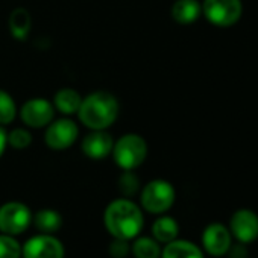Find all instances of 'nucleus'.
I'll list each match as a JSON object with an SVG mask.
<instances>
[{
	"label": "nucleus",
	"instance_id": "7ed1b4c3",
	"mask_svg": "<svg viewBox=\"0 0 258 258\" xmlns=\"http://www.w3.org/2000/svg\"><path fill=\"white\" fill-rule=\"evenodd\" d=\"M148 143L139 134H124L112 148V160L121 170H136L148 158Z\"/></svg>",
	"mask_w": 258,
	"mask_h": 258
},
{
	"label": "nucleus",
	"instance_id": "b1692460",
	"mask_svg": "<svg viewBox=\"0 0 258 258\" xmlns=\"http://www.w3.org/2000/svg\"><path fill=\"white\" fill-rule=\"evenodd\" d=\"M131 252V244H129V240H123V238H114L109 243V255L112 258H126Z\"/></svg>",
	"mask_w": 258,
	"mask_h": 258
},
{
	"label": "nucleus",
	"instance_id": "2eb2a0df",
	"mask_svg": "<svg viewBox=\"0 0 258 258\" xmlns=\"http://www.w3.org/2000/svg\"><path fill=\"white\" fill-rule=\"evenodd\" d=\"M161 258H204V253L195 243L176 238L166 244Z\"/></svg>",
	"mask_w": 258,
	"mask_h": 258
},
{
	"label": "nucleus",
	"instance_id": "9d476101",
	"mask_svg": "<svg viewBox=\"0 0 258 258\" xmlns=\"http://www.w3.org/2000/svg\"><path fill=\"white\" fill-rule=\"evenodd\" d=\"M229 231L240 243H252L258 238V216L252 210H237L229 222Z\"/></svg>",
	"mask_w": 258,
	"mask_h": 258
},
{
	"label": "nucleus",
	"instance_id": "4be33fe9",
	"mask_svg": "<svg viewBox=\"0 0 258 258\" xmlns=\"http://www.w3.org/2000/svg\"><path fill=\"white\" fill-rule=\"evenodd\" d=\"M0 258H22V244L14 235L0 234Z\"/></svg>",
	"mask_w": 258,
	"mask_h": 258
},
{
	"label": "nucleus",
	"instance_id": "20e7f679",
	"mask_svg": "<svg viewBox=\"0 0 258 258\" xmlns=\"http://www.w3.org/2000/svg\"><path fill=\"white\" fill-rule=\"evenodd\" d=\"M175 187L166 179H154L148 182L140 193L142 207L151 214H163L169 211L175 204Z\"/></svg>",
	"mask_w": 258,
	"mask_h": 258
},
{
	"label": "nucleus",
	"instance_id": "6ab92c4d",
	"mask_svg": "<svg viewBox=\"0 0 258 258\" xmlns=\"http://www.w3.org/2000/svg\"><path fill=\"white\" fill-rule=\"evenodd\" d=\"M160 243L154 237H136L131 252L136 258H161Z\"/></svg>",
	"mask_w": 258,
	"mask_h": 258
},
{
	"label": "nucleus",
	"instance_id": "393cba45",
	"mask_svg": "<svg viewBox=\"0 0 258 258\" xmlns=\"http://www.w3.org/2000/svg\"><path fill=\"white\" fill-rule=\"evenodd\" d=\"M228 256L229 258H247V250L244 243H237V244H231L229 250H228Z\"/></svg>",
	"mask_w": 258,
	"mask_h": 258
},
{
	"label": "nucleus",
	"instance_id": "412c9836",
	"mask_svg": "<svg viewBox=\"0 0 258 258\" xmlns=\"http://www.w3.org/2000/svg\"><path fill=\"white\" fill-rule=\"evenodd\" d=\"M118 190L123 198H133L140 191V179L134 170H123L118 178Z\"/></svg>",
	"mask_w": 258,
	"mask_h": 258
},
{
	"label": "nucleus",
	"instance_id": "a878e982",
	"mask_svg": "<svg viewBox=\"0 0 258 258\" xmlns=\"http://www.w3.org/2000/svg\"><path fill=\"white\" fill-rule=\"evenodd\" d=\"M7 148H8V133H7V129L0 124V158L4 157Z\"/></svg>",
	"mask_w": 258,
	"mask_h": 258
},
{
	"label": "nucleus",
	"instance_id": "f3484780",
	"mask_svg": "<svg viewBox=\"0 0 258 258\" xmlns=\"http://www.w3.org/2000/svg\"><path fill=\"white\" fill-rule=\"evenodd\" d=\"M32 222L41 234H53L62 226V217L56 210L44 208L32 216Z\"/></svg>",
	"mask_w": 258,
	"mask_h": 258
},
{
	"label": "nucleus",
	"instance_id": "39448f33",
	"mask_svg": "<svg viewBox=\"0 0 258 258\" xmlns=\"http://www.w3.org/2000/svg\"><path fill=\"white\" fill-rule=\"evenodd\" d=\"M202 14L211 25L228 28L240 20L243 5L241 0H204Z\"/></svg>",
	"mask_w": 258,
	"mask_h": 258
},
{
	"label": "nucleus",
	"instance_id": "a211bd4d",
	"mask_svg": "<svg viewBox=\"0 0 258 258\" xmlns=\"http://www.w3.org/2000/svg\"><path fill=\"white\" fill-rule=\"evenodd\" d=\"M32 26V19L31 14L25 8H17L11 13L10 17V29L14 38L17 40H25L31 31Z\"/></svg>",
	"mask_w": 258,
	"mask_h": 258
},
{
	"label": "nucleus",
	"instance_id": "f257e3e1",
	"mask_svg": "<svg viewBox=\"0 0 258 258\" xmlns=\"http://www.w3.org/2000/svg\"><path fill=\"white\" fill-rule=\"evenodd\" d=\"M103 223L106 231L114 238L129 240L139 237L145 226V216L142 208L129 198H120L108 204L103 213Z\"/></svg>",
	"mask_w": 258,
	"mask_h": 258
},
{
	"label": "nucleus",
	"instance_id": "f03ea898",
	"mask_svg": "<svg viewBox=\"0 0 258 258\" xmlns=\"http://www.w3.org/2000/svg\"><path fill=\"white\" fill-rule=\"evenodd\" d=\"M120 103L108 91H93L82 97L78 118L90 131H102L114 124L118 117Z\"/></svg>",
	"mask_w": 258,
	"mask_h": 258
},
{
	"label": "nucleus",
	"instance_id": "f8f14e48",
	"mask_svg": "<svg viewBox=\"0 0 258 258\" xmlns=\"http://www.w3.org/2000/svg\"><path fill=\"white\" fill-rule=\"evenodd\" d=\"M114 148V139L112 136L102 129V131H91L88 133L81 145V149L85 157L91 160H103L111 155Z\"/></svg>",
	"mask_w": 258,
	"mask_h": 258
},
{
	"label": "nucleus",
	"instance_id": "5701e85b",
	"mask_svg": "<svg viewBox=\"0 0 258 258\" xmlns=\"http://www.w3.org/2000/svg\"><path fill=\"white\" fill-rule=\"evenodd\" d=\"M32 145V134L25 127H16L11 133H8V146L23 151Z\"/></svg>",
	"mask_w": 258,
	"mask_h": 258
},
{
	"label": "nucleus",
	"instance_id": "ddd939ff",
	"mask_svg": "<svg viewBox=\"0 0 258 258\" xmlns=\"http://www.w3.org/2000/svg\"><path fill=\"white\" fill-rule=\"evenodd\" d=\"M170 14L179 25H191L202 14V4L199 0H176L172 5Z\"/></svg>",
	"mask_w": 258,
	"mask_h": 258
},
{
	"label": "nucleus",
	"instance_id": "6e6552de",
	"mask_svg": "<svg viewBox=\"0 0 258 258\" xmlns=\"http://www.w3.org/2000/svg\"><path fill=\"white\" fill-rule=\"evenodd\" d=\"M20 118L28 127H46L55 117L53 103L44 97H32L20 108Z\"/></svg>",
	"mask_w": 258,
	"mask_h": 258
},
{
	"label": "nucleus",
	"instance_id": "1a4fd4ad",
	"mask_svg": "<svg viewBox=\"0 0 258 258\" xmlns=\"http://www.w3.org/2000/svg\"><path fill=\"white\" fill-rule=\"evenodd\" d=\"M64 244L52 234L34 235L22 246L23 258H64Z\"/></svg>",
	"mask_w": 258,
	"mask_h": 258
},
{
	"label": "nucleus",
	"instance_id": "4468645a",
	"mask_svg": "<svg viewBox=\"0 0 258 258\" xmlns=\"http://www.w3.org/2000/svg\"><path fill=\"white\" fill-rule=\"evenodd\" d=\"M82 102V96L79 91L73 88H61L55 93L53 96V108L59 111L64 115H73L78 114L79 106Z\"/></svg>",
	"mask_w": 258,
	"mask_h": 258
},
{
	"label": "nucleus",
	"instance_id": "9b49d317",
	"mask_svg": "<svg viewBox=\"0 0 258 258\" xmlns=\"http://www.w3.org/2000/svg\"><path fill=\"white\" fill-rule=\"evenodd\" d=\"M232 241V235L231 231L223 225V223H210L204 232H202V244L204 249L213 255V256H223L228 253L231 243Z\"/></svg>",
	"mask_w": 258,
	"mask_h": 258
},
{
	"label": "nucleus",
	"instance_id": "423d86ee",
	"mask_svg": "<svg viewBox=\"0 0 258 258\" xmlns=\"http://www.w3.org/2000/svg\"><path fill=\"white\" fill-rule=\"evenodd\" d=\"M32 223V213L23 202L11 201L0 207V232L8 235L23 234Z\"/></svg>",
	"mask_w": 258,
	"mask_h": 258
},
{
	"label": "nucleus",
	"instance_id": "0eeeda50",
	"mask_svg": "<svg viewBox=\"0 0 258 258\" xmlns=\"http://www.w3.org/2000/svg\"><path fill=\"white\" fill-rule=\"evenodd\" d=\"M78 136H79L78 124L72 118L62 117L58 120H52L46 126L44 143L52 151H66L73 146Z\"/></svg>",
	"mask_w": 258,
	"mask_h": 258
},
{
	"label": "nucleus",
	"instance_id": "dca6fc26",
	"mask_svg": "<svg viewBox=\"0 0 258 258\" xmlns=\"http://www.w3.org/2000/svg\"><path fill=\"white\" fill-rule=\"evenodd\" d=\"M178 234H179V225L170 216H161L152 225V237L158 243L167 244V243L176 240Z\"/></svg>",
	"mask_w": 258,
	"mask_h": 258
},
{
	"label": "nucleus",
	"instance_id": "aec40b11",
	"mask_svg": "<svg viewBox=\"0 0 258 258\" xmlns=\"http://www.w3.org/2000/svg\"><path fill=\"white\" fill-rule=\"evenodd\" d=\"M17 105L14 97L5 91V90H0V124L7 126L10 123L14 121V118L17 117Z\"/></svg>",
	"mask_w": 258,
	"mask_h": 258
}]
</instances>
